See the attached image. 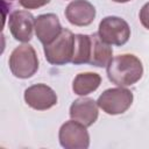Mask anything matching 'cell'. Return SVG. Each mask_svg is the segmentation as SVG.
Segmentation results:
<instances>
[{
  "label": "cell",
  "mask_w": 149,
  "mask_h": 149,
  "mask_svg": "<svg viewBox=\"0 0 149 149\" xmlns=\"http://www.w3.org/2000/svg\"><path fill=\"white\" fill-rule=\"evenodd\" d=\"M109 81L116 86H132L143 76V65L139 57L133 54H122L112 57L106 66Z\"/></svg>",
  "instance_id": "cell-1"
},
{
  "label": "cell",
  "mask_w": 149,
  "mask_h": 149,
  "mask_svg": "<svg viewBox=\"0 0 149 149\" xmlns=\"http://www.w3.org/2000/svg\"><path fill=\"white\" fill-rule=\"evenodd\" d=\"M8 64L9 70L14 77L28 79L33 77L38 70L37 54L30 44H21L12 51Z\"/></svg>",
  "instance_id": "cell-2"
},
{
  "label": "cell",
  "mask_w": 149,
  "mask_h": 149,
  "mask_svg": "<svg viewBox=\"0 0 149 149\" xmlns=\"http://www.w3.org/2000/svg\"><path fill=\"white\" fill-rule=\"evenodd\" d=\"M74 49V34L63 28L61 34L49 44L43 47L44 56L48 63L52 65H65L71 63Z\"/></svg>",
  "instance_id": "cell-3"
},
{
  "label": "cell",
  "mask_w": 149,
  "mask_h": 149,
  "mask_svg": "<svg viewBox=\"0 0 149 149\" xmlns=\"http://www.w3.org/2000/svg\"><path fill=\"white\" fill-rule=\"evenodd\" d=\"M133 92L126 87H112L105 90L98 98L97 104L108 115H119L125 113L133 104Z\"/></svg>",
  "instance_id": "cell-4"
},
{
  "label": "cell",
  "mask_w": 149,
  "mask_h": 149,
  "mask_svg": "<svg viewBox=\"0 0 149 149\" xmlns=\"http://www.w3.org/2000/svg\"><path fill=\"white\" fill-rule=\"evenodd\" d=\"M98 35L107 44L121 47L130 37V27L126 20L119 16H106L99 23Z\"/></svg>",
  "instance_id": "cell-5"
},
{
  "label": "cell",
  "mask_w": 149,
  "mask_h": 149,
  "mask_svg": "<svg viewBox=\"0 0 149 149\" xmlns=\"http://www.w3.org/2000/svg\"><path fill=\"white\" fill-rule=\"evenodd\" d=\"M58 140L65 149H87L90 147V134L87 127L71 119L65 121L58 132Z\"/></svg>",
  "instance_id": "cell-6"
},
{
  "label": "cell",
  "mask_w": 149,
  "mask_h": 149,
  "mask_svg": "<svg viewBox=\"0 0 149 149\" xmlns=\"http://www.w3.org/2000/svg\"><path fill=\"white\" fill-rule=\"evenodd\" d=\"M26 104L35 111H47L57 104L56 92L47 84H34L24 90Z\"/></svg>",
  "instance_id": "cell-7"
},
{
  "label": "cell",
  "mask_w": 149,
  "mask_h": 149,
  "mask_svg": "<svg viewBox=\"0 0 149 149\" xmlns=\"http://www.w3.org/2000/svg\"><path fill=\"white\" fill-rule=\"evenodd\" d=\"M8 28L16 41L28 43L33 38L35 17L28 10H14L8 17Z\"/></svg>",
  "instance_id": "cell-8"
},
{
  "label": "cell",
  "mask_w": 149,
  "mask_h": 149,
  "mask_svg": "<svg viewBox=\"0 0 149 149\" xmlns=\"http://www.w3.org/2000/svg\"><path fill=\"white\" fill-rule=\"evenodd\" d=\"M99 106L92 98L83 97L76 99L70 106V118L83 123L86 127H91L99 116Z\"/></svg>",
  "instance_id": "cell-9"
},
{
  "label": "cell",
  "mask_w": 149,
  "mask_h": 149,
  "mask_svg": "<svg viewBox=\"0 0 149 149\" xmlns=\"http://www.w3.org/2000/svg\"><path fill=\"white\" fill-rule=\"evenodd\" d=\"M66 20L77 27L90 26L95 17V8L87 0H72L65 8Z\"/></svg>",
  "instance_id": "cell-10"
},
{
  "label": "cell",
  "mask_w": 149,
  "mask_h": 149,
  "mask_svg": "<svg viewBox=\"0 0 149 149\" xmlns=\"http://www.w3.org/2000/svg\"><path fill=\"white\" fill-rule=\"evenodd\" d=\"M62 29L59 19L54 13L41 14L35 17V34L43 45L52 42L61 34Z\"/></svg>",
  "instance_id": "cell-11"
},
{
  "label": "cell",
  "mask_w": 149,
  "mask_h": 149,
  "mask_svg": "<svg viewBox=\"0 0 149 149\" xmlns=\"http://www.w3.org/2000/svg\"><path fill=\"white\" fill-rule=\"evenodd\" d=\"M112 47L104 42L98 33H93L90 35V65L95 68H105L112 59Z\"/></svg>",
  "instance_id": "cell-12"
},
{
  "label": "cell",
  "mask_w": 149,
  "mask_h": 149,
  "mask_svg": "<svg viewBox=\"0 0 149 149\" xmlns=\"http://www.w3.org/2000/svg\"><path fill=\"white\" fill-rule=\"evenodd\" d=\"M101 84V77L97 72H81L78 73L72 81V91L74 94L86 97L94 92Z\"/></svg>",
  "instance_id": "cell-13"
},
{
  "label": "cell",
  "mask_w": 149,
  "mask_h": 149,
  "mask_svg": "<svg viewBox=\"0 0 149 149\" xmlns=\"http://www.w3.org/2000/svg\"><path fill=\"white\" fill-rule=\"evenodd\" d=\"M90 61V35L76 34L74 35V49L71 63L74 65L88 64Z\"/></svg>",
  "instance_id": "cell-14"
},
{
  "label": "cell",
  "mask_w": 149,
  "mask_h": 149,
  "mask_svg": "<svg viewBox=\"0 0 149 149\" xmlns=\"http://www.w3.org/2000/svg\"><path fill=\"white\" fill-rule=\"evenodd\" d=\"M51 0H19L20 5L26 9H37L48 5Z\"/></svg>",
  "instance_id": "cell-15"
},
{
  "label": "cell",
  "mask_w": 149,
  "mask_h": 149,
  "mask_svg": "<svg viewBox=\"0 0 149 149\" xmlns=\"http://www.w3.org/2000/svg\"><path fill=\"white\" fill-rule=\"evenodd\" d=\"M139 17H140V22L141 24L149 30V1L146 2L141 9H140V14H139Z\"/></svg>",
  "instance_id": "cell-16"
},
{
  "label": "cell",
  "mask_w": 149,
  "mask_h": 149,
  "mask_svg": "<svg viewBox=\"0 0 149 149\" xmlns=\"http://www.w3.org/2000/svg\"><path fill=\"white\" fill-rule=\"evenodd\" d=\"M112 1L118 2V3H126V2H128V1H130V0H112Z\"/></svg>",
  "instance_id": "cell-17"
},
{
  "label": "cell",
  "mask_w": 149,
  "mask_h": 149,
  "mask_svg": "<svg viewBox=\"0 0 149 149\" xmlns=\"http://www.w3.org/2000/svg\"><path fill=\"white\" fill-rule=\"evenodd\" d=\"M3 1H13V0H3Z\"/></svg>",
  "instance_id": "cell-18"
}]
</instances>
